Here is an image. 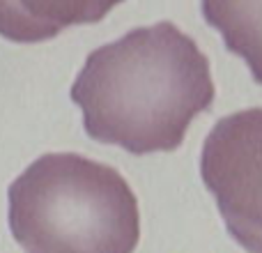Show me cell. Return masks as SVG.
I'll return each mask as SVG.
<instances>
[{"label": "cell", "instance_id": "obj_1", "mask_svg": "<svg viewBox=\"0 0 262 253\" xmlns=\"http://www.w3.org/2000/svg\"><path fill=\"white\" fill-rule=\"evenodd\" d=\"M214 95L207 55L170 21L92 51L72 86L88 136L131 154L177 150Z\"/></svg>", "mask_w": 262, "mask_h": 253}, {"label": "cell", "instance_id": "obj_2", "mask_svg": "<svg viewBox=\"0 0 262 253\" xmlns=\"http://www.w3.org/2000/svg\"><path fill=\"white\" fill-rule=\"evenodd\" d=\"M9 228L26 253H134L138 200L113 166L51 152L9 186Z\"/></svg>", "mask_w": 262, "mask_h": 253}, {"label": "cell", "instance_id": "obj_3", "mask_svg": "<svg viewBox=\"0 0 262 253\" xmlns=\"http://www.w3.org/2000/svg\"><path fill=\"white\" fill-rule=\"evenodd\" d=\"M200 175L230 237L262 253V109L221 118L207 134Z\"/></svg>", "mask_w": 262, "mask_h": 253}, {"label": "cell", "instance_id": "obj_4", "mask_svg": "<svg viewBox=\"0 0 262 253\" xmlns=\"http://www.w3.org/2000/svg\"><path fill=\"white\" fill-rule=\"evenodd\" d=\"M122 0H0V37L37 44L72 26L99 23Z\"/></svg>", "mask_w": 262, "mask_h": 253}, {"label": "cell", "instance_id": "obj_5", "mask_svg": "<svg viewBox=\"0 0 262 253\" xmlns=\"http://www.w3.org/2000/svg\"><path fill=\"white\" fill-rule=\"evenodd\" d=\"M203 16L262 86V0H203Z\"/></svg>", "mask_w": 262, "mask_h": 253}]
</instances>
